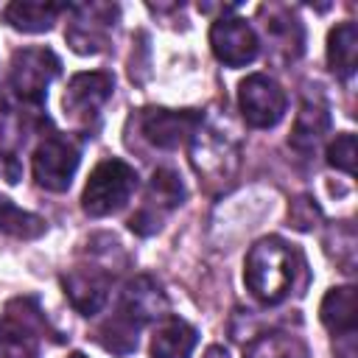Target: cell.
<instances>
[{
  "label": "cell",
  "mask_w": 358,
  "mask_h": 358,
  "mask_svg": "<svg viewBox=\"0 0 358 358\" xmlns=\"http://www.w3.org/2000/svg\"><path fill=\"white\" fill-rule=\"evenodd\" d=\"M165 310H168V299H165L159 282L148 274H140L123 285L117 308L95 330V341L115 355H129L137 347L140 330L148 322L162 319Z\"/></svg>",
  "instance_id": "obj_1"
},
{
  "label": "cell",
  "mask_w": 358,
  "mask_h": 358,
  "mask_svg": "<svg viewBox=\"0 0 358 358\" xmlns=\"http://www.w3.org/2000/svg\"><path fill=\"white\" fill-rule=\"evenodd\" d=\"M299 268H302L299 252L288 241L268 235L249 249L243 263V282L252 291V296L260 299L263 305H280L296 288Z\"/></svg>",
  "instance_id": "obj_2"
},
{
  "label": "cell",
  "mask_w": 358,
  "mask_h": 358,
  "mask_svg": "<svg viewBox=\"0 0 358 358\" xmlns=\"http://www.w3.org/2000/svg\"><path fill=\"white\" fill-rule=\"evenodd\" d=\"M137 190V171L123 162V159H103L92 168L84 193H81V207L92 218H103L117 213L131 193Z\"/></svg>",
  "instance_id": "obj_3"
},
{
  "label": "cell",
  "mask_w": 358,
  "mask_h": 358,
  "mask_svg": "<svg viewBox=\"0 0 358 358\" xmlns=\"http://www.w3.org/2000/svg\"><path fill=\"white\" fill-rule=\"evenodd\" d=\"M117 6L115 3H81L67 6V45L81 56H95L106 50L115 22H117Z\"/></svg>",
  "instance_id": "obj_4"
},
{
  "label": "cell",
  "mask_w": 358,
  "mask_h": 358,
  "mask_svg": "<svg viewBox=\"0 0 358 358\" xmlns=\"http://www.w3.org/2000/svg\"><path fill=\"white\" fill-rule=\"evenodd\" d=\"M42 310L34 299H14L0 313V358H39Z\"/></svg>",
  "instance_id": "obj_5"
},
{
  "label": "cell",
  "mask_w": 358,
  "mask_h": 358,
  "mask_svg": "<svg viewBox=\"0 0 358 358\" xmlns=\"http://www.w3.org/2000/svg\"><path fill=\"white\" fill-rule=\"evenodd\" d=\"M81 162V145L70 134H48L34 148V179L39 187L62 193L70 187Z\"/></svg>",
  "instance_id": "obj_6"
},
{
  "label": "cell",
  "mask_w": 358,
  "mask_h": 358,
  "mask_svg": "<svg viewBox=\"0 0 358 358\" xmlns=\"http://www.w3.org/2000/svg\"><path fill=\"white\" fill-rule=\"evenodd\" d=\"M62 62L50 48H22L11 56V90L28 101V103H42L48 87L59 76Z\"/></svg>",
  "instance_id": "obj_7"
},
{
  "label": "cell",
  "mask_w": 358,
  "mask_h": 358,
  "mask_svg": "<svg viewBox=\"0 0 358 358\" xmlns=\"http://www.w3.org/2000/svg\"><path fill=\"white\" fill-rule=\"evenodd\" d=\"M285 106H288V101H285L282 87L263 73L246 76L238 87V109L252 129L277 126L285 115Z\"/></svg>",
  "instance_id": "obj_8"
},
{
  "label": "cell",
  "mask_w": 358,
  "mask_h": 358,
  "mask_svg": "<svg viewBox=\"0 0 358 358\" xmlns=\"http://www.w3.org/2000/svg\"><path fill=\"white\" fill-rule=\"evenodd\" d=\"M182 199H185V187H182L179 176L168 168L154 171L151 182H148V190H145V199H143V207L129 218V227L137 235L157 232L162 227L165 215L182 204Z\"/></svg>",
  "instance_id": "obj_9"
},
{
  "label": "cell",
  "mask_w": 358,
  "mask_h": 358,
  "mask_svg": "<svg viewBox=\"0 0 358 358\" xmlns=\"http://www.w3.org/2000/svg\"><path fill=\"white\" fill-rule=\"evenodd\" d=\"M210 48L215 59L224 62L227 67H243L255 62L260 50V39L243 17H218L210 28Z\"/></svg>",
  "instance_id": "obj_10"
},
{
  "label": "cell",
  "mask_w": 358,
  "mask_h": 358,
  "mask_svg": "<svg viewBox=\"0 0 358 358\" xmlns=\"http://www.w3.org/2000/svg\"><path fill=\"white\" fill-rule=\"evenodd\" d=\"M190 140H193V148H190L193 168L207 182H224V179H229L235 173V168H238V145L229 143L221 131L207 129L201 123Z\"/></svg>",
  "instance_id": "obj_11"
},
{
  "label": "cell",
  "mask_w": 358,
  "mask_h": 358,
  "mask_svg": "<svg viewBox=\"0 0 358 358\" xmlns=\"http://www.w3.org/2000/svg\"><path fill=\"white\" fill-rule=\"evenodd\" d=\"M112 90H115V78L103 70H92V73H76L64 90V112L78 120V123H87V120H95L101 106L112 98Z\"/></svg>",
  "instance_id": "obj_12"
},
{
  "label": "cell",
  "mask_w": 358,
  "mask_h": 358,
  "mask_svg": "<svg viewBox=\"0 0 358 358\" xmlns=\"http://www.w3.org/2000/svg\"><path fill=\"white\" fill-rule=\"evenodd\" d=\"M201 115L190 109H148L140 120L145 140L157 148H176L196 134Z\"/></svg>",
  "instance_id": "obj_13"
},
{
  "label": "cell",
  "mask_w": 358,
  "mask_h": 358,
  "mask_svg": "<svg viewBox=\"0 0 358 358\" xmlns=\"http://www.w3.org/2000/svg\"><path fill=\"white\" fill-rule=\"evenodd\" d=\"M62 285H64L70 305L81 316H95L106 305L112 277H109V271H103L98 266H78V268H70L64 274Z\"/></svg>",
  "instance_id": "obj_14"
},
{
  "label": "cell",
  "mask_w": 358,
  "mask_h": 358,
  "mask_svg": "<svg viewBox=\"0 0 358 358\" xmlns=\"http://www.w3.org/2000/svg\"><path fill=\"white\" fill-rule=\"evenodd\" d=\"M199 333L179 316H162L151 336V358H190Z\"/></svg>",
  "instance_id": "obj_15"
},
{
  "label": "cell",
  "mask_w": 358,
  "mask_h": 358,
  "mask_svg": "<svg viewBox=\"0 0 358 358\" xmlns=\"http://www.w3.org/2000/svg\"><path fill=\"white\" fill-rule=\"evenodd\" d=\"M319 316H322V324L333 336H352L355 324H358V294H355V288L352 285L330 288L322 299Z\"/></svg>",
  "instance_id": "obj_16"
},
{
  "label": "cell",
  "mask_w": 358,
  "mask_h": 358,
  "mask_svg": "<svg viewBox=\"0 0 358 358\" xmlns=\"http://www.w3.org/2000/svg\"><path fill=\"white\" fill-rule=\"evenodd\" d=\"M67 6L64 3H45V0H17L6 6V20L25 34H42L50 31L53 22L59 20V14H64Z\"/></svg>",
  "instance_id": "obj_17"
},
{
  "label": "cell",
  "mask_w": 358,
  "mask_h": 358,
  "mask_svg": "<svg viewBox=\"0 0 358 358\" xmlns=\"http://www.w3.org/2000/svg\"><path fill=\"white\" fill-rule=\"evenodd\" d=\"M330 129V115L327 106L322 101H305L299 106V115L294 120V131H291V145L302 154H310L327 134Z\"/></svg>",
  "instance_id": "obj_18"
},
{
  "label": "cell",
  "mask_w": 358,
  "mask_h": 358,
  "mask_svg": "<svg viewBox=\"0 0 358 358\" xmlns=\"http://www.w3.org/2000/svg\"><path fill=\"white\" fill-rule=\"evenodd\" d=\"M355 62H358V28L355 22L347 20L327 34V64L341 81H350L355 73Z\"/></svg>",
  "instance_id": "obj_19"
},
{
  "label": "cell",
  "mask_w": 358,
  "mask_h": 358,
  "mask_svg": "<svg viewBox=\"0 0 358 358\" xmlns=\"http://www.w3.org/2000/svg\"><path fill=\"white\" fill-rule=\"evenodd\" d=\"M243 358H310V352H308V344L299 336L271 330V333L255 336L246 344Z\"/></svg>",
  "instance_id": "obj_20"
},
{
  "label": "cell",
  "mask_w": 358,
  "mask_h": 358,
  "mask_svg": "<svg viewBox=\"0 0 358 358\" xmlns=\"http://www.w3.org/2000/svg\"><path fill=\"white\" fill-rule=\"evenodd\" d=\"M45 229H48L45 218H39V215H34V213L17 207L11 199L0 196V232H3V235L31 241V238H39Z\"/></svg>",
  "instance_id": "obj_21"
},
{
  "label": "cell",
  "mask_w": 358,
  "mask_h": 358,
  "mask_svg": "<svg viewBox=\"0 0 358 358\" xmlns=\"http://www.w3.org/2000/svg\"><path fill=\"white\" fill-rule=\"evenodd\" d=\"M266 31H268V36H271L280 48L288 50L291 59L299 56V50H302V25H299L296 17H291V14H285V11H280V14H277V11H268Z\"/></svg>",
  "instance_id": "obj_22"
},
{
  "label": "cell",
  "mask_w": 358,
  "mask_h": 358,
  "mask_svg": "<svg viewBox=\"0 0 358 358\" xmlns=\"http://www.w3.org/2000/svg\"><path fill=\"white\" fill-rule=\"evenodd\" d=\"M327 162L336 168V171H344V173H355V134L350 131H341L330 145H327Z\"/></svg>",
  "instance_id": "obj_23"
},
{
  "label": "cell",
  "mask_w": 358,
  "mask_h": 358,
  "mask_svg": "<svg viewBox=\"0 0 358 358\" xmlns=\"http://www.w3.org/2000/svg\"><path fill=\"white\" fill-rule=\"evenodd\" d=\"M288 218H291V224H294L296 229H310V227H313V221L319 218V207H316L308 196H299V199L291 204Z\"/></svg>",
  "instance_id": "obj_24"
},
{
  "label": "cell",
  "mask_w": 358,
  "mask_h": 358,
  "mask_svg": "<svg viewBox=\"0 0 358 358\" xmlns=\"http://www.w3.org/2000/svg\"><path fill=\"white\" fill-rule=\"evenodd\" d=\"M0 179L6 185H17L22 179V162L11 151H0Z\"/></svg>",
  "instance_id": "obj_25"
},
{
  "label": "cell",
  "mask_w": 358,
  "mask_h": 358,
  "mask_svg": "<svg viewBox=\"0 0 358 358\" xmlns=\"http://www.w3.org/2000/svg\"><path fill=\"white\" fill-rule=\"evenodd\" d=\"M204 358H229V355H227L224 347H210V350L204 352Z\"/></svg>",
  "instance_id": "obj_26"
},
{
  "label": "cell",
  "mask_w": 358,
  "mask_h": 358,
  "mask_svg": "<svg viewBox=\"0 0 358 358\" xmlns=\"http://www.w3.org/2000/svg\"><path fill=\"white\" fill-rule=\"evenodd\" d=\"M6 115H8V103H6V95L0 92V126H3V120H6Z\"/></svg>",
  "instance_id": "obj_27"
},
{
  "label": "cell",
  "mask_w": 358,
  "mask_h": 358,
  "mask_svg": "<svg viewBox=\"0 0 358 358\" xmlns=\"http://www.w3.org/2000/svg\"><path fill=\"white\" fill-rule=\"evenodd\" d=\"M67 358H87V355H84V352H70Z\"/></svg>",
  "instance_id": "obj_28"
}]
</instances>
